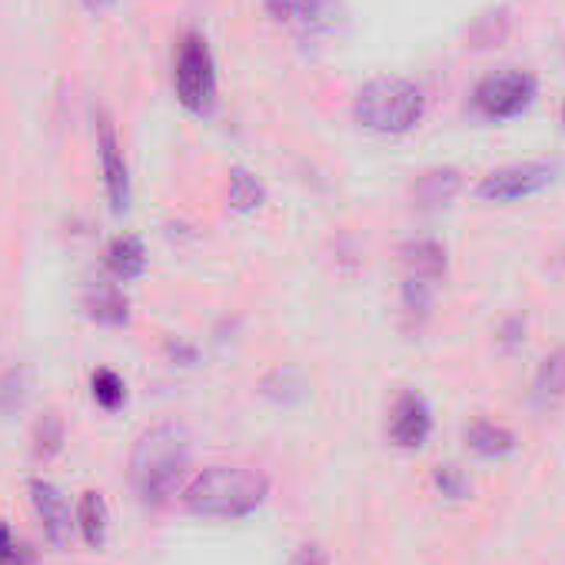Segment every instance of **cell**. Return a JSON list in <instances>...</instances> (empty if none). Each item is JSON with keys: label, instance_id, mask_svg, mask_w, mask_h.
I'll use <instances>...</instances> for the list:
<instances>
[{"label": "cell", "instance_id": "29", "mask_svg": "<svg viewBox=\"0 0 565 565\" xmlns=\"http://www.w3.org/2000/svg\"><path fill=\"white\" fill-rule=\"evenodd\" d=\"M266 8L276 21H290L294 11L300 8V0H266Z\"/></svg>", "mask_w": 565, "mask_h": 565}, {"label": "cell", "instance_id": "10", "mask_svg": "<svg viewBox=\"0 0 565 565\" xmlns=\"http://www.w3.org/2000/svg\"><path fill=\"white\" fill-rule=\"evenodd\" d=\"M529 396H532V406H535L539 413H552V409L562 406V399H565V347L552 350V353L539 363V370H535V376H532Z\"/></svg>", "mask_w": 565, "mask_h": 565}, {"label": "cell", "instance_id": "13", "mask_svg": "<svg viewBox=\"0 0 565 565\" xmlns=\"http://www.w3.org/2000/svg\"><path fill=\"white\" fill-rule=\"evenodd\" d=\"M104 259H107V269L114 273L117 282H130V279H140L147 269V246L140 236L124 233V236H114L107 243Z\"/></svg>", "mask_w": 565, "mask_h": 565}, {"label": "cell", "instance_id": "24", "mask_svg": "<svg viewBox=\"0 0 565 565\" xmlns=\"http://www.w3.org/2000/svg\"><path fill=\"white\" fill-rule=\"evenodd\" d=\"M433 486H436L446 499H469V492H472L469 476H466L459 466H452V462H443V466L433 469Z\"/></svg>", "mask_w": 565, "mask_h": 565}, {"label": "cell", "instance_id": "23", "mask_svg": "<svg viewBox=\"0 0 565 565\" xmlns=\"http://www.w3.org/2000/svg\"><path fill=\"white\" fill-rule=\"evenodd\" d=\"M333 18H337V0H300V8L294 11L290 24H297L300 31L313 34V31L330 28Z\"/></svg>", "mask_w": 565, "mask_h": 565}, {"label": "cell", "instance_id": "8", "mask_svg": "<svg viewBox=\"0 0 565 565\" xmlns=\"http://www.w3.org/2000/svg\"><path fill=\"white\" fill-rule=\"evenodd\" d=\"M31 502H34L38 522L44 529V539L64 552L74 539V525H77V515H71L64 492L51 479H31Z\"/></svg>", "mask_w": 565, "mask_h": 565}, {"label": "cell", "instance_id": "25", "mask_svg": "<svg viewBox=\"0 0 565 565\" xmlns=\"http://www.w3.org/2000/svg\"><path fill=\"white\" fill-rule=\"evenodd\" d=\"M0 565H34L31 548L14 539V532L4 519H0Z\"/></svg>", "mask_w": 565, "mask_h": 565}, {"label": "cell", "instance_id": "27", "mask_svg": "<svg viewBox=\"0 0 565 565\" xmlns=\"http://www.w3.org/2000/svg\"><path fill=\"white\" fill-rule=\"evenodd\" d=\"M163 350H167V356H170L173 363H180V366H193V363H196V347H190V343L167 340Z\"/></svg>", "mask_w": 565, "mask_h": 565}, {"label": "cell", "instance_id": "1", "mask_svg": "<svg viewBox=\"0 0 565 565\" xmlns=\"http://www.w3.org/2000/svg\"><path fill=\"white\" fill-rule=\"evenodd\" d=\"M186 469H190V436L180 426L160 423L137 436L130 452V482L143 505L150 509L167 505L180 492Z\"/></svg>", "mask_w": 565, "mask_h": 565}, {"label": "cell", "instance_id": "28", "mask_svg": "<svg viewBox=\"0 0 565 565\" xmlns=\"http://www.w3.org/2000/svg\"><path fill=\"white\" fill-rule=\"evenodd\" d=\"M290 565H330V562H327V555H323V548H320V545L307 542V545H300V548H297V555H294V562H290Z\"/></svg>", "mask_w": 565, "mask_h": 565}, {"label": "cell", "instance_id": "4", "mask_svg": "<svg viewBox=\"0 0 565 565\" xmlns=\"http://www.w3.org/2000/svg\"><path fill=\"white\" fill-rule=\"evenodd\" d=\"M173 87H177V100L190 114H210L216 104V61L210 54V44L193 31L177 47Z\"/></svg>", "mask_w": 565, "mask_h": 565}, {"label": "cell", "instance_id": "5", "mask_svg": "<svg viewBox=\"0 0 565 565\" xmlns=\"http://www.w3.org/2000/svg\"><path fill=\"white\" fill-rule=\"evenodd\" d=\"M539 84L532 74L525 71H505V74H492L486 81L476 84L472 90V107L479 117L486 120H512L519 114L529 110V104L535 100Z\"/></svg>", "mask_w": 565, "mask_h": 565}, {"label": "cell", "instance_id": "9", "mask_svg": "<svg viewBox=\"0 0 565 565\" xmlns=\"http://www.w3.org/2000/svg\"><path fill=\"white\" fill-rule=\"evenodd\" d=\"M429 436H433V409L426 396L413 390L399 393V399L393 403V416H390V443L399 449H419L426 446Z\"/></svg>", "mask_w": 565, "mask_h": 565}, {"label": "cell", "instance_id": "31", "mask_svg": "<svg viewBox=\"0 0 565 565\" xmlns=\"http://www.w3.org/2000/svg\"><path fill=\"white\" fill-rule=\"evenodd\" d=\"M562 124H565V104H562Z\"/></svg>", "mask_w": 565, "mask_h": 565}, {"label": "cell", "instance_id": "26", "mask_svg": "<svg viewBox=\"0 0 565 565\" xmlns=\"http://www.w3.org/2000/svg\"><path fill=\"white\" fill-rule=\"evenodd\" d=\"M522 340H525V320H522V317L502 320V327H499V343H502L505 350H515V347H522Z\"/></svg>", "mask_w": 565, "mask_h": 565}, {"label": "cell", "instance_id": "15", "mask_svg": "<svg viewBox=\"0 0 565 565\" xmlns=\"http://www.w3.org/2000/svg\"><path fill=\"white\" fill-rule=\"evenodd\" d=\"M462 186V177L459 170L452 167H436V170H426L416 183H413V200L419 210H439L446 206Z\"/></svg>", "mask_w": 565, "mask_h": 565}, {"label": "cell", "instance_id": "14", "mask_svg": "<svg viewBox=\"0 0 565 565\" xmlns=\"http://www.w3.org/2000/svg\"><path fill=\"white\" fill-rule=\"evenodd\" d=\"M515 433L499 426V423H489V419H476L466 426V449L479 459H505L515 452Z\"/></svg>", "mask_w": 565, "mask_h": 565}, {"label": "cell", "instance_id": "22", "mask_svg": "<svg viewBox=\"0 0 565 565\" xmlns=\"http://www.w3.org/2000/svg\"><path fill=\"white\" fill-rule=\"evenodd\" d=\"M28 393H31L28 370H21V366H11L4 376H0V416H14L18 409H24V403H28Z\"/></svg>", "mask_w": 565, "mask_h": 565}, {"label": "cell", "instance_id": "21", "mask_svg": "<svg viewBox=\"0 0 565 565\" xmlns=\"http://www.w3.org/2000/svg\"><path fill=\"white\" fill-rule=\"evenodd\" d=\"M90 396H94V403L104 413H117V409L127 406V383H124L120 373H114V370L104 366V370H97L90 376Z\"/></svg>", "mask_w": 565, "mask_h": 565}, {"label": "cell", "instance_id": "12", "mask_svg": "<svg viewBox=\"0 0 565 565\" xmlns=\"http://www.w3.org/2000/svg\"><path fill=\"white\" fill-rule=\"evenodd\" d=\"M446 266H449L446 246L436 239H413L403 246V269L413 279H423L436 287V282H443V276H446Z\"/></svg>", "mask_w": 565, "mask_h": 565}, {"label": "cell", "instance_id": "7", "mask_svg": "<svg viewBox=\"0 0 565 565\" xmlns=\"http://www.w3.org/2000/svg\"><path fill=\"white\" fill-rule=\"evenodd\" d=\"M97 157H100V173H104V190L110 200V210L120 216L130 210V163L124 157V147L117 140V130L107 114H97Z\"/></svg>", "mask_w": 565, "mask_h": 565}, {"label": "cell", "instance_id": "3", "mask_svg": "<svg viewBox=\"0 0 565 565\" xmlns=\"http://www.w3.org/2000/svg\"><path fill=\"white\" fill-rule=\"evenodd\" d=\"M356 124L383 134V137H399L409 134L423 114H426V94L419 84L403 81V77H380L360 87L356 104H353Z\"/></svg>", "mask_w": 565, "mask_h": 565}, {"label": "cell", "instance_id": "11", "mask_svg": "<svg viewBox=\"0 0 565 565\" xmlns=\"http://www.w3.org/2000/svg\"><path fill=\"white\" fill-rule=\"evenodd\" d=\"M84 307H87V317L104 327L130 323V300L117 282H90V290L84 294Z\"/></svg>", "mask_w": 565, "mask_h": 565}, {"label": "cell", "instance_id": "30", "mask_svg": "<svg viewBox=\"0 0 565 565\" xmlns=\"http://www.w3.org/2000/svg\"><path fill=\"white\" fill-rule=\"evenodd\" d=\"M81 4H84L87 11H94V14H97V11L110 8V4H114V0H81Z\"/></svg>", "mask_w": 565, "mask_h": 565}, {"label": "cell", "instance_id": "17", "mask_svg": "<svg viewBox=\"0 0 565 565\" xmlns=\"http://www.w3.org/2000/svg\"><path fill=\"white\" fill-rule=\"evenodd\" d=\"M77 529L84 535V542L90 548H100L107 542V529H110V509L104 502L100 492H84L81 505H77Z\"/></svg>", "mask_w": 565, "mask_h": 565}, {"label": "cell", "instance_id": "2", "mask_svg": "<svg viewBox=\"0 0 565 565\" xmlns=\"http://www.w3.org/2000/svg\"><path fill=\"white\" fill-rule=\"evenodd\" d=\"M269 495V476L249 466H206L183 489V509L200 519L236 522L253 515Z\"/></svg>", "mask_w": 565, "mask_h": 565}, {"label": "cell", "instance_id": "18", "mask_svg": "<svg viewBox=\"0 0 565 565\" xmlns=\"http://www.w3.org/2000/svg\"><path fill=\"white\" fill-rule=\"evenodd\" d=\"M433 294H436L433 282L403 276L399 300H403V317H406V327H409V330H419V327L429 320V313H433Z\"/></svg>", "mask_w": 565, "mask_h": 565}, {"label": "cell", "instance_id": "6", "mask_svg": "<svg viewBox=\"0 0 565 565\" xmlns=\"http://www.w3.org/2000/svg\"><path fill=\"white\" fill-rule=\"evenodd\" d=\"M555 177H558V167L545 163V160L509 163V167L486 173L476 186V196L489 200V203H515V200H529V196L548 190L555 183Z\"/></svg>", "mask_w": 565, "mask_h": 565}, {"label": "cell", "instance_id": "20", "mask_svg": "<svg viewBox=\"0 0 565 565\" xmlns=\"http://www.w3.org/2000/svg\"><path fill=\"white\" fill-rule=\"evenodd\" d=\"M64 419L61 413H44L38 423H34V433H31V443H34V456L41 462H51L61 449H64Z\"/></svg>", "mask_w": 565, "mask_h": 565}, {"label": "cell", "instance_id": "19", "mask_svg": "<svg viewBox=\"0 0 565 565\" xmlns=\"http://www.w3.org/2000/svg\"><path fill=\"white\" fill-rule=\"evenodd\" d=\"M226 200H230V210H236V213H256L266 203V190H263V183L249 170L233 167L230 170V193H226Z\"/></svg>", "mask_w": 565, "mask_h": 565}, {"label": "cell", "instance_id": "16", "mask_svg": "<svg viewBox=\"0 0 565 565\" xmlns=\"http://www.w3.org/2000/svg\"><path fill=\"white\" fill-rule=\"evenodd\" d=\"M259 393H263L269 403H276V406H297V403L307 399L310 386H307V380H303L294 366H279V370H273L269 376H263Z\"/></svg>", "mask_w": 565, "mask_h": 565}]
</instances>
